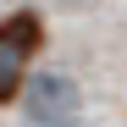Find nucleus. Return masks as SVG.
I'll return each mask as SVG.
<instances>
[{
  "label": "nucleus",
  "mask_w": 127,
  "mask_h": 127,
  "mask_svg": "<svg viewBox=\"0 0 127 127\" xmlns=\"http://www.w3.org/2000/svg\"><path fill=\"white\" fill-rule=\"evenodd\" d=\"M39 44H44L39 11H11L6 22H0V105L28 89V61H33Z\"/></svg>",
  "instance_id": "1"
},
{
  "label": "nucleus",
  "mask_w": 127,
  "mask_h": 127,
  "mask_svg": "<svg viewBox=\"0 0 127 127\" xmlns=\"http://www.w3.org/2000/svg\"><path fill=\"white\" fill-rule=\"evenodd\" d=\"M22 105H28V122L33 127H77L83 94H77V83L66 72H39V77H28Z\"/></svg>",
  "instance_id": "2"
},
{
  "label": "nucleus",
  "mask_w": 127,
  "mask_h": 127,
  "mask_svg": "<svg viewBox=\"0 0 127 127\" xmlns=\"http://www.w3.org/2000/svg\"><path fill=\"white\" fill-rule=\"evenodd\" d=\"M61 6H89V0H61Z\"/></svg>",
  "instance_id": "3"
}]
</instances>
